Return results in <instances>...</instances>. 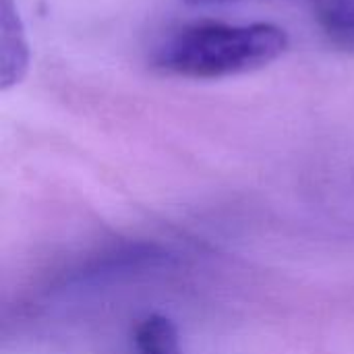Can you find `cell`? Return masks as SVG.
Wrapping results in <instances>:
<instances>
[{"instance_id": "6da1fadb", "label": "cell", "mask_w": 354, "mask_h": 354, "mask_svg": "<svg viewBox=\"0 0 354 354\" xmlns=\"http://www.w3.org/2000/svg\"><path fill=\"white\" fill-rule=\"evenodd\" d=\"M288 48L274 23H189L170 31L151 54V66L183 79H224L259 71Z\"/></svg>"}, {"instance_id": "7a4b0ae2", "label": "cell", "mask_w": 354, "mask_h": 354, "mask_svg": "<svg viewBox=\"0 0 354 354\" xmlns=\"http://www.w3.org/2000/svg\"><path fill=\"white\" fill-rule=\"evenodd\" d=\"M324 37L342 52H354V0H311Z\"/></svg>"}, {"instance_id": "3957f363", "label": "cell", "mask_w": 354, "mask_h": 354, "mask_svg": "<svg viewBox=\"0 0 354 354\" xmlns=\"http://www.w3.org/2000/svg\"><path fill=\"white\" fill-rule=\"evenodd\" d=\"M135 348L137 354H183L174 322L160 313H151L137 324Z\"/></svg>"}, {"instance_id": "277c9868", "label": "cell", "mask_w": 354, "mask_h": 354, "mask_svg": "<svg viewBox=\"0 0 354 354\" xmlns=\"http://www.w3.org/2000/svg\"><path fill=\"white\" fill-rule=\"evenodd\" d=\"M189 4H224V2H234V0H185Z\"/></svg>"}]
</instances>
